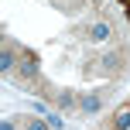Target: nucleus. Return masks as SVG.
Here are the masks:
<instances>
[{
  "label": "nucleus",
  "instance_id": "3",
  "mask_svg": "<svg viewBox=\"0 0 130 130\" xmlns=\"http://www.w3.org/2000/svg\"><path fill=\"white\" fill-rule=\"evenodd\" d=\"M21 75H24V79H34V75H38V65H34V58L21 62Z\"/></svg>",
  "mask_w": 130,
  "mask_h": 130
},
{
  "label": "nucleus",
  "instance_id": "4",
  "mask_svg": "<svg viewBox=\"0 0 130 130\" xmlns=\"http://www.w3.org/2000/svg\"><path fill=\"white\" fill-rule=\"evenodd\" d=\"M55 103H58L62 110H72V106H75V96H72V92H58V99H55Z\"/></svg>",
  "mask_w": 130,
  "mask_h": 130
},
{
  "label": "nucleus",
  "instance_id": "5",
  "mask_svg": "<svg viewBox=\"0 0 130 130\" xmlns=\"http://www.w3.org/2000/svg\"><path fill=\"white\" fill-rule=\"evenodd\" d=\"M99 103H103L99 96H82V110H89V113H96V110H99Z\"/></svg>",
  "mask_w": 130,
  "mask_h": 130
},
{
  "label": "nucleus",
  "instance_id": "10",
  "mask_svg": "<svg viewBox=\"0 0 130 130\" xmlns=\"http://www.w3.org/2000/svg\"><path fill=\"white\" fill-rule=\"evenodd\" d=\"M127 4H130V0H127Z\"/></svg>",
  "mask_w": 130,
  "mask_h": 130
},
{
  "label": "nucleus",
  "instance_id": "8",
  "mask_svg": "<svg viewBox=\"0 0 130 130\" xmlns=\"http://www.w3.org/2000/svg\"><path fill=\"white\" fill-rule=\"evenodd\" d=\"M24 130H48L41 120H24Z\"/></svg>",
  "mask_w": 130,
  "mask_h": 130
},
{
  "label": "nucleus",
  "instance_id": "1",
  "mask_svg": "<svg viewBox=\"0 0 130 130\" xmlns=\"http://www.w3.org/2000/svg\"><path fill=\"white\" fill-rule=\"evenodd\" d=\"M89 38H92V41H106V38H110V24H106V21L89 24Z\"/></svg>",
  "mask_w": 130,
  "mask_h": 130
},
{
  "label": "nucleus",
  "instance_id": "7",
  "mask_svg": "<svg viewBox=\"0 0 130 130\" xmlns=\"http://www.w3.org/2000/svg\"><path fill=\"white\" fill-rule=\"evenodd\" d=\"M0 62H4V65H0V69H4V72H10L14 65H17V62H14V55H10V52H4V58H0Z\"/></svg>",
  "mask_w": 130,
  "mask_h": 130
},
{
  "label": "nucleus",
  "instance_id": "6",
  "mask_svg": "<svg viewBox=\"0 0 130 130\" xmlns=\"http://www.w3.org/2000/svg\"><path fill=\"white\" fill-rule=\"evenodd\" d=\"M117 127H120V130L130 127V110H120V113H117Z\"/></svg>",
  "mask_w": 130,
  "mask_h": 130
},
{
  "label": "nucleus",
  "instance_id": "9",
  "mask_svg": "<svg viewBox=\"0 0 130 130\" xmlns=\"http://www.w3.org/2000/svg\"><path fill=\"white\" fill-rule=\"evenodd\" d=\"M55 4H65V0H55Z\"/></svg>",
  "mask_w": 130,
  "mask_h": 130
},
{
  "label": "nucleus",
  "instance_id": "2",
  "mask_svg": "<svg viewBox=\"0 0 130 130\" xmlns=\"http://www.w3.org/2000/svg\"><path fill=\"white\" fill-rule=\"evenodd\" d=\"M99 65H103V72H117L120 65H123V58H120V52H110V55H106Z\"/></svg>",
  "mask_w": 130,
  "mask_h": 130
}]
</instances>
